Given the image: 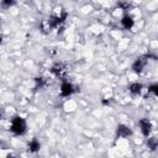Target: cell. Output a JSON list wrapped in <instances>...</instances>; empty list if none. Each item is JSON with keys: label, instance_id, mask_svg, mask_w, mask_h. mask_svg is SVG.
I'll return each mask as SVG.
<instances>
[{"label": "cell", "instance_id": "obj_13", "mask_svg": "<svg viewBox=\"0 0 158 158\" xmlns=\"http://www.w3.org/2000/svg\"><path fill=\"white\" fill-rule=\"evenodd\" d=\"M46 86V79L42 77L35 78V89H43Z\"/></svg>", "mask_w": 158, "mask_h": 158}, {"label": "cell", "instance_id": "obj_1", "mask_svg": "<svg viewBox=\"0 0 158 158\" xmlns=\"http://www.w3.org/2000/svg\"><path fill=\"white\" fill-rule=\"evenodd\" d=\"M10 131L15 136H23L27 132V122H26V120L20 115L14 116L11 118V121H10Z\"/></svg>", "mask_w": 158, "mask_h": 158}, {"label": "cell", "instance_id": "obj_3", "mask_svg": "<svg viewBox=\"0 0 158 158\" xmlns=\"http://www.w3.org/2000/svg\"><path fill=\"white\" fill-rule=\"evenodd\" d=\"M75 91H77V88H75V85H74L72 81H69V80H67V79H63V80L60 81V85H59V94H60V96H63V98H69V96H72Z\"/></svg>", "mask_w": 158, "mask_h": 158}, {"label": "cell", "instance_id": "obj_6", "mask_svg": "<svg viewBox=\"0 0 158 158\" xmlns=\"http://www.w3.org/2000/svg\"><path fill=\"white\" fill-rule=\"evenodd\" d=\"M147 63H148V58H147L146 56L138 57V58H136V59L133 60V63H132V65H131V69H132L133 73L141 74V73L144 70Z\"/></svg>", "mask_w": 158, "mask_h": 158}, {"label": "cell", "instance_id": "obj_4", "mask_svg": "<svg viewBox=\"0 0 158 158\" xmlns=\"http://www.w3.org/2000/svg\"><path fill=\"white\" fill-rule=\"evenodd\" d=\"M137 125H138V127H139V131H141L142 136H144V137H149V136H151L153 125H152V122H151L149 118H147V117H142V118L138 120Z\"/></svg>", "mask_w": 158, "mask_h": 158}, {"label": "cell", "instance_id": "obj_10", "mask_svg": "<svg viewBox=\"0 0 158 158\" xmlns=\"http://www.w3.org/2000/svg\"><path fill=\"white\" fill-rule=\"evenodd\" d=\"M27 148H28V151H30L31 153H36V152H38V151L41 149V142H40L36 137H33V138L28 142Z\"/></svg>", "mask_w": 158, "mask_h": 158}, {"label": "cell", "instance_id": "obj_14", "mask_svg": "<svg viewBox=\"0 0 158 158\" xmlns=\"http://www.w3.org/2000/svg\"><path fill=\"white\" fill-rule=\"evenodd\" d=\"M15 4H16V0H2V1H1V5H2V7H5V9L12 7Z\"/></svg>", "mask_w": 158, "mask_h": 158}, {"label": "cell", "instance_id": "obj_11", "mask_svg": "<svg viewBox=\"0 0 158 158\" xmlns=\"http://www.w3.org/2000/svg\"><path fill=\"white\" fill-rule=\"evenodd\" d=\"M147 147L151 149V151H154L158 148V139L156 137H147Z\"/></svg>", "mask_w": 158, "mask_h": 158}, {"label": "cell", "instance_id": "obj_9", "mask_svg": "<svg viewBox=\"0 0 158 158\" xmlns=\"http://www.w3.org/2000/svg\"><path fill=\"white\" fill-rule=\"evenodd\" d=\"M127 90H128V93H130L131 95L138 96V95H141V93H142V90H143V85H142L141 83H138V81H133V83H131V84L127 86Z\"/></svg>", "mask_w": 158, "mask_h": 158}, {"label": "cell", "instance_id": "obj_12", "mask_svg": "<svg viewBox=\"0 0 158 158\" xmlns=\"http://www.w3.org/2000/svg\"><path fill=\"white\" fill-rule=\"evenodd\" d=\"M147 91H148L149 94H152L153 96L158 98V81H154V83L149 84L148 88H147Z\"/></svg>", "mask_w": 158, "mask_h": 158}, {"label": "cell", "instance_id": "obj_5", "mask_svg": "<svg viewBox=\"0 0 158 158\" xmlns=\"http://www.w3.org/2000/svg\"><path fill=\"white\" fill-rule=\"evenodd\" d=\"M49 72H51L56 78H59L60 80H63V79H65L67 67H65L62 62H57V63H54V64L49 68Z\"/></svg>", "mask_w": 158, "mask_h": 158}, {"label": "cell", "instance_id": "obj_8", "mask_svg": "<svg viewBox=\"0 0 158 158\" xmlns=\"http://www.w3.org/2000/svg\"><path fill=\"white\" fill-rule=\"evenodd\" d=\"M120 23H121L122 28H125V30H127V31H130V30H132V28L135 27V20H133V17H132L130 14H127V12L121 17Z\"/></svg>", "mask_w": 158, "mask_h": 158}, {"label": "cell", "instance_id": "obj_2", "mask_svg": "<svg viewBox=\"0 0 158 158\" xmlns=\"http://www.w3.org/2000/svg\"><path fill=\"white\" fill-rule=\"evenodd\" d=\"M67 17H68V12L67 11H60L59 14H56V15L48 17V20H47V27L49 30H56V28L60 27L65 22Z\"/></svg>", "mask_w": 158, "mask_h": 158}, {"label": "cell", "instance_id": "obj_7", "mask_svg": "<svg viewBox=\"0 0 158 158\" xmlns=\"http://www.w3.org/2000/svg\"><path fill=\"white\" fill-rule=\"evenodd\" d=\"M115 133H116V138H127L133 135V131L130 126H127L125 123H120V125H117Z\"/></svg>", "mask_w": 158, "mask_h": 158}]
</instances>
